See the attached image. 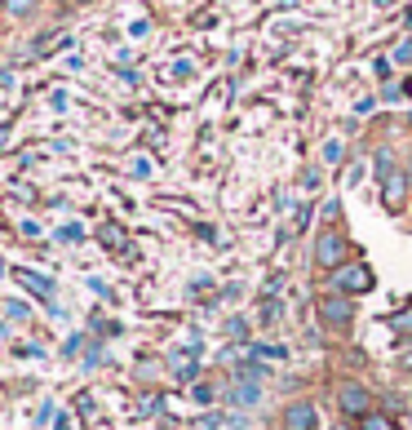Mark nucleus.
Listing matches in <instances>:
<instances>
[{
  "mask_svg": "<svg viewBox=\"0 0 412 430\" xmlns=\"http://www.w3.org/2000/svg\"><path fill=\"white\" fill-rule=\"evenodd\" d=\"M372 284H377V280H372V266H363V262H346V266L333 271V293H342V297L368 293Z\"/></svg>",
  "mask_w": 412,
  "mask_h": 430,
  "instance_id": "nucleus-1",
  "label": "nucleus"
},
{
  "mask_svg": "<svg viewBox=\"0 0 412 430\" xmlns=\"http://www.w3.org/2000/svg\"><path fill=\"white\" fill-rule=\"evenodd\" d=\"M315 262H319L324 271H337V266H346V240L342 235H319V244H315Z\"/></svg>",
  "mask_w": 412,
  "mask_h": 430,
  "instance_id": "nucleus-2",
  "label": "nucleus"
},
{
  "mask_svg": "<svg viewBox=\"0 0 412 430\" xmlns=\"http://www.w3.org/2000/svg\"><path fill=\"white\" fill-rule=\"evenodd\" d=\"M319 315H324V324H328V328H346L355 310H350V302L337 293V297H324V302H319Z\"/></svg>",
  "mask_w": 412,
  "mask_h": 430,
  "instance_id": "nucleus-3",
  "label": "nucleus"
},
{
  "mask_svg": "<svg viewBox=\"0 0 412 430\" xmlns=\"http://www.w3.org/2000/svg\"><path fill=\"white\" fill-rule=\"evenodd\" d=\"M337 404H342L346 413H355V417H368V386H342V395H337Z\"/></svg>",
  "mask_w": 412,
  "mask_h": 430,
  "instance_id": "nucleus-4",
  "label": "nucleus"
},
{
  "mask_svg": "<svg viewBox=\"0 0 412 430\" xmlns=\"http://www.w3.org/2000/svg\"><path fill=\"white\" fill-rule=\"evenodd\" d=\"M284 430H315V408L310 404H288L284 408Z\"/></svg>",
  "mask_w": 412,
  "mask_h": 430,
  "instance_id": "nucleus-5",
  "label": "nucleus"
},
{
  "mask_svg": "<svg viewBox=\"0 0 412 430\" xmlns=\"http://www.w3.org/2000/svg\"><path fill=\"white\" fill-rule=\"evenodd\" d=\"M14 280H18V284H22V289H27V293L45 297V302H49V297H54V280L35 276V271H14Z\"/></svg>",
  "mask_w": 412,
  "mask_h": 430,
  "instance_id": "nucleus-6",
  "label": "nucleus"
},
{
  "mask_svg": "<svg viewBox=\"0 0 412 430\" xmlns=\"http://www.w3.org/2000/svg\"><path fill=\"white\" fill-rule=\"evenodd\" d=\"M404 191H408V177L404 173H386V209L404 205Z\"/></svg>",
  "mask_w": 412,
  "mask_h": 430,
  "instance_id": "nucleus-7",
  "label": "nucleus"
},
{
  "mask_svg": "<svg viewBox=\"0 0 412 430\" xmlns=\"http://www.w3.org/2000/svg\"><path fill=\"white\" fill-rule=\"evenodd\" d=\"M258 399H262L258 381H239V386L231 390V404H244V408H248V404H258Z\"/></svg>",
  "mask_w": 412,
  "mask_h": 430,
  "instance_id": "nucleus-8",
  "label": "nucleus"
},
{
  "mask_svg": "<svg viewBox=\"0 0 412 430\" xmlns=\"http://www.w3.org/2000/svg\"><path fill=\"white\" fill-rule=\"evenodd\" d=\"M363 430H399V426H395V417H386V413H368L363 417Z\"/></svg>",
  "mask_w": 412,
  "mask_h": 430,
  "instance_id": "nucleus-9",
  "label": "nucleus"
},
{
  "mask_svg": "<svg viewBox=\"0 0 412 430\" xmlns=\"http://www.w3.org/2000/svg\"><path fill=\"white\" fill-rule=\"evenodd\" d=\"M173 373H177V377H191V373H196V351H191V355H177V360H173Z\"/></svg>",
  "mask_w": 412,
  "mask_h": 430,
  "instance_id": "nucleus-10",
  "label": "nucleus"
},
{
  "mask_svg": "<svg viewBox=\"0 0 412 430\" xmlns=\"http://www.w3.org/2000/svg\"><path fill=\"white\" fill-rule=\"evenodd\" d=\"M5 9H9V14H31L35 0H5Z\"/></svg>",
  "mask_w": 412,
  "mask_h": 430,
  "instance_id": "nucleus-11",
  "label": "nucleus"
},
{
  "mask_svg": "<svg viewBox=\"0 0 412 430\" xmlns=\"http://www.w3.org/2000/svg\"><path fill=\"white\" fill-rule=\"evenodd\" d=\"M324 160H328V164H337V160H342V142H324Z\"/></svg>",
  "mask_w": 412,
  "mask_h": 430,
  "instance_id": "nucleus-12",
  "label": "nucleus"
},
{
  "mask_svg": "<svg viewBox=\"0 0 412 430\" xmlns=\"http://www.w3.org/2000/svg\"><path fill=\"white\" fill-rule=\"evenodd\" d=\"M102 240H106V248H120V244H125V231H116V226H106V231H102Z\"/></svg>",
  "mask_w": 412,
  "mask_h": 430,
  "instance_id": "nucleus-13",
  "label": "nucleus"
},
{
  "mask_svg": "<svg viewBox=\"0 0 412 430\" xmlns=\"http://www.w3.org/2000/svg\"><path fill=\"white\" fill-rule=\"evenodd\" d=\"M226 333H231V337H244L248 328H244V319H231V324H226Z\"/></svg>",
  "mask_w": 412,
  "mask_h": 430,
  "instance_id": "nucleus-14",
  "label": "nucleus"
},
{
  "mask_svg": "<svg viewBox=\"0 0 412 430\" xmlns=\"http://www.w3.org/2000/svg\"><path fill=\"white\" fill-rule=\"evenodd\" d=\"M196 399L200 404H213V386H196Z\"/></svg>",
  "mask_w": 412,
  "mask_h": 430,
  "instance_id": "nucleus-15",
  "label": "nucleus"
},
{
  "mask_svg": "<svg viewBox=\"0 0 412 430\" xmlns=\"http://www.w3.org/2000/svg\"><path fill=\"white\" fill-rule=\"evenodd\" d=\"M200 430H217V417L209 413V417H200Z\"/></svg>",
  "mask_w": 412,
  "mask_h": 430,
  "instance_id": "nucleus-16",
  "label": "nucleus"
},
{
  "mask_svg": "<svg viewBox=\"0 0 412 430\" xmlns=\"http://www.w3.org/2000/svg\"><path fill=\"white\" fill-rule=\"evenodd\" d=\"M399 364H404V368H412V346H408L404 355H399Z\"/></svg>",
  "mask_w": 412,
  "mask_h": 430,
  "instance_id": "nucleus-17",
  "label": "nucleus"
},
{
  "mask_svg": "<svg viewBox=\"0 0 412 430\" xmlns=\"http://www.w3.org/2000/svg\"><path fill=\"white\" fill-rule=\"evenodd\" d=\"M333 430H350V426H342V422H337V426H333Z\"/></svg>",
  "mask_w": 412,
  "mask_h": 430,
  "instance_id": "nucleus-18",
  "label": "nucleus"
},
{
  "mask_svg": "<svg viewBox=\"0 0 412 430\" xmlns=\"http://www.w3.org/2000/svg\"><path fill=\"white\" fill-rule=\"evenodd\" d=\"M377 5H390V0H377Z\"/></svg>",
  "mask_w": 412,
  "mask_h": 430,
  "instance_id": "nucleus-19",
  "label": "nucleus"
},
{
  "mask_svg": "<svg viewBox=\"0 0 412 430\" xmlns=\"http://www.w3.org/2000/svg\"><path fill=\"white\" fill-rule=\"evenodd\" d=\"M80 5H84V0H80Z\"/></svg>",
  "mask_w": 412,
  "mask_h": 430,
  "instance_id": "nucleus-20",
  "label": "nucleus"
},
{
  "mask_svg": "<svg viewBox=\"0 0 412 430\" xmlns=\"http://www.w3.org/2000/svg\"><path fill=\"white\" fill-rule=\"evenodd\" d=\"M408 182H412V177H408Z\"/></svg>",
  "mask_w": 412,
  "mask_h": 430,
  "instance_id": "nucleus-21",
  "label": "nucleus"
}]
</instances>
